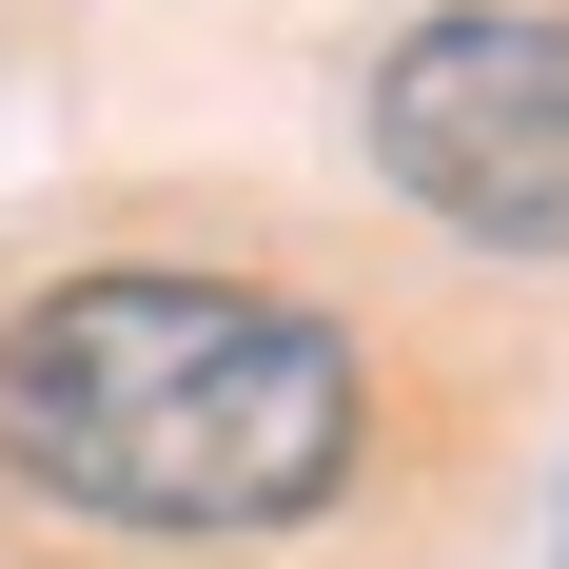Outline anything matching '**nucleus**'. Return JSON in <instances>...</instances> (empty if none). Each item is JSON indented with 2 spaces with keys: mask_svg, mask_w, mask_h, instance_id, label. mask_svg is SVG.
I'll return each mask as SVG.
<instances>
[{
  "mask_svg": "<svg viewBox=\"0 0 569 569\" xmlns=\"http://www.w3.org/2000/svg\"><path fill=\"white\" fill-rule=\"evenodd\" d=\"M373 373L236 276H59L0 335V471L79 530H295L353 491Z\"/></svg>",
  "mask_w": 569,
  "mask_h": 569,
  "instance_id": "nucleus-1",
  "label": "nucleus"
},
{
  "mask_svg": "<svg viewBox=\"0 0 569 569\" xmlns=\"http://www.w3.org/2000/svg\"><path fill=\"white\" fill-rule=\"evenodd\" d=\"M373 177L471 256H569V20L452 0L373 59Z\"/></svg>",
  "mask_w": 569,
  "mask_h": 569,
  "instance_id": "nucleus-2",
  "label": "nucleus"
}]
</instances>
